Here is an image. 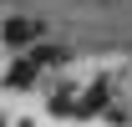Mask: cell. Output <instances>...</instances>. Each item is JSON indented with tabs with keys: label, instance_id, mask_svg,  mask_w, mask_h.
Masks as SVG:
<instances>
[{
	"label": "cell",
	"instance_id": "1",
	"mask_svg": "<svg viewBox=\"0 0 132 127\" xmlns=\"http://www.w3.org/2000/svg\"><path fill=\"white\" fill-rule=\"evenodd\" d=\"M107 107H112V86H107V81H92L81 92V102H76V117H97V112H107Z\"/></svg>",
	"mask_w": 132,
	"mask_h": 127
},
{
	"label": "cell",
	"instance_id": "2",
	"mask_svg": "<svg viewBox=\"0 0 132 127\" xmlns=\"http://www.w3.org/2000/svg\"><path fill=\"white\" fill-rule=\"evenodd\" d=\"M41 31H46V20H36V15H20V20H5V46H26V41H36Z\"/></svg>",
	"mask_w": 132,
	"mask_h": 127
},
{
	"label": "cell",
	"instance_id": "3",
	"mask_svg": "<svg viewBox=\"0 0 132 127\" xmlns=\"http://www.w3.org/2000/svg\"><path fill=\"white\" fill-rule=\"evenodd\" d=\"M36 71H41V66H36V56H26V61H15L10 71H5V81H10V86H31Z\"/></svg>",
	"mask_w": 132,
	"mask_h": 127
}]
</instances>
